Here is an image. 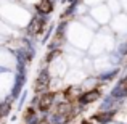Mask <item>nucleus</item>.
Returning <instances> with one entry per match:
<instances>
[{
	"instance_id": "nucleus-1",
	"label": "nucleus",
	"mask_w": 127,
	"mask_h": 124,
	"mask_svg": "<svg viewBox=\"0 0 127 124\" xmlns=\"http://www.w3.org/2000/svg\"><path fill=\"white\" fill-rule=\"evenodd\" d=\"M50 84H52V73L48 68H43L39 71L37 78H35V84H34V92L35 95H40V93L48 92Z\"/></svg>"
},
{
	"instance_id": "nucleus-2",
	"label": "nucleus",
	"mask_w": 127,
	"mask_h": 124,
	"mask_svg": "<svg viewBox=\"0 0 127 124\" xmlns=\"http://www.w3.org/2000/svg\"><path fill=\"white\" fill-rule=\"evenodd\" d=\"M55 106V92H45L39 95V102H37V111L42 113V115H47L50 113Z\"/></svg>"
},
{
	"instance_id": "nucleus-3",
	"label": "nucleus",
	"mask_w": 127,
	"mask_h": 124,
	"mask_svg": "<svg viewBox=\"0 0 127 124\" xmlns=\"http://www.w3.org/2000/svg\"><path fill=\"white\" fill-rule=\"evenodd\" d=\"M101 98V90L96 87V89H92V90H87V92H82L81 97L77 98V105L79 106H87V105H92V103L98 102Z\"/></svg>"
},
{
	"instance_id": "nucleus-4",
	"label": "nucleus",
	"mask_w": 127,
	"mask_h": 124,
	"mask_svg": "<svg viewBox=\"0 0 127 124\" xmlns=\"http://www.w3.org/2000/svg\"><path fill=\"white\" fill-rule=\"evenodd\" d=\"M45 26H47V19L42 18V16H35V18L31 19L28 26V34L29 36H39L45 31Z\"/></svg>"
},
{
	"instance_id": "nucleus-5",
	"label": "nucleus",
	"mask_w": 127,
	"mask_h": 124,
	"mask_svg": "<svg viewBox=\"0 0 127 124\" xmlns=\"http://www.w3.org/2000/svg\"><path fill=\"white\" fill-rule=\"evenodd\" d=\"M35 10H37V13L40 16L50 15V13L53 11V3H52V0H40V2L35 5Z\"/></svg>"
},
{
	"instance_id": "nucleus-6",
	"label": "nucleus",
	"mask_w": 127,
	"mask_h": 124,
	"mask_svg": "<svg viewBox=\"0 0 127 124\" xmlns=\"http://www.w3.org/2000/svg\"><path fill=\"white\" fill-rule=\"evenodd\" d=\"M118 74H119V68H113V69H109V71H103L101 74L98 76V81H100V84H101V82L103 84L109 82V81H113Z\"/></svg>"
},
{
	"instance_id": "nucleus-7",
	"label": "nucleus",
	"mask_w": 127,
	"mask_h": 124,
	"mask_svg": "<svg viewBox=\"0 0 127 124\" xmlns=\"http://www.w3.org/2000/svg\"><path fill=\"white\" fill-rule=\"evenodd\" d=\"M10 111H11V98H8V100H5V102L0 103V119L5 118V116H8Z\"/></svg>"
},
{
	"instance_id": "nucleus-8",
	"label": "nucleus",
	"mask_w": 127,
	"mask_h": 124,
	"mask_svg": "<svg viewBox=\"0 0 127 124\" xmlns=\"http://www.w3.org/2000/svg\"><path fill=\"white\" fill-rule=\"evenodd\" d=\"M61 53H63V50L60 48V50H50L48 53H47V56H45V63H52V61H55L58 56H61Z\"/></svg>"
},
{
	"instance_id": "nucleus-9",
	"label": "nucleus",
	"mask_w": 127,
	"mask_h": 124,
	"mask_svg": "<svg viewBox=\"0 0 127 124\" xmlns=\"http://www.w3.org/2000/svg\"><path fill=\"white\" fill-rule=\"evenodd\" d=\"M118 53L121 56H127V42H122L121 45H118Z\"/></svg>"
},
{
	"instance_id": "nucleus-10",
	"label": "nucleus",
	"mask_w": 127,
	"mask_h": 124,
	"mask_svg": "<svg viewBox=\"0 0 127 124\" xmlns=\"http://www.w3.org/2000/svg\"><path fill=\"white\" fill-rule=\"evenodd\" d=\"M26 98H28V92H26V90H23V93H21V97H19V108H21L23 105H24V102H26Z\"/></svg>"
},
{
	"instance_id": "nucleus-11",
	"label": "nucleus",
	"mask_w": 127,
	"mask_h": 124,
	"mask_svg": "<svg viewBox=\"0 0 127 124\" xmlns=\"http://www.w3.org/2000/svg\"><path fill=\"white\" fill-rule=\"evenodd\" d=\"M122 85H124V89L127 90V76H126L124 79H122Z\"/></svg>"
},
{
	"instance_id": "nucleus-12",
	"label": "nucleus",
	"mask_w": 127,
	"mask_h": 124,
	"mask_svg": "<svg viewBox=\"0 0 127 124\" xmlns=\"http://www.w3.org/2000/svg\"><path fill=\"white\" fill-rule=\"evenodd\" d=\"M8 71V68H5V66H0V73H6Z\"/></svg>"
},
{
	"instance_id": "nucleus-13",
	"label": "nucleus",
	"mask_w": 127,
	"mask_h": 124,
	"mask_svg": "<svg viewBox=\"0 0 127 124\" xmlns=\"http://www.w3.org/2000/svg\"><path fill=\"white\" fill-rule=\"evenodd\" d=\"M81 124H90V123H89V119H84V121H81Z\"/></svg>"
},
{
	"instance_id": "nucleus-14",
	"label": "nucleus",
	"mask_w": 127,
	"mask_h": 124,
	"mask_svg": "<svg viewBox=\"0 0 127 124\" xmlns=\"http://www.w3.org/2000/svg\"><path fill=\"white\" fill-rule=\"evenodd\" d=\"M111 124H116V123H111Z\"/></svg>"
}]
</instances>
